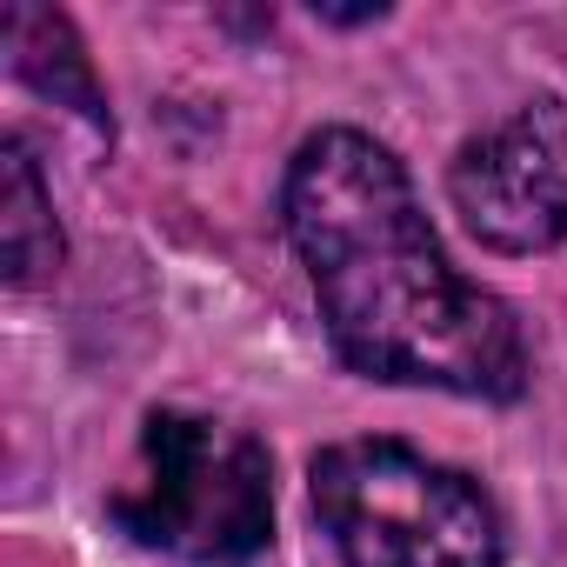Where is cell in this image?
<instances>
[{
    "instance_id": "277c9868",
    "label": "cell",
    "mask_w": 567,
    "mask_h": 567,
    "mask_svg": "<svg viewBox=\"0 0 567 567\" xmlns=\"http://www.w3.org/2000/svg\"><path fill=\"white\" fill-rule=\"evenodd\" d=\"M454 214L494 254H547L567 240V107L527 101L474 134L447 167Z\"/></svg>"
},
{
    "instance_id": "8992f818",
    "label": "cell",
    "mask_w": 567,
    "mask_h": 567,
    "mask_svg": "<svg viewBox=\"0 0 567 567\" xmlns=\"http://www.w3.org/2000/svg\"><path fill=\"white\" fill-rule=\"evenodd\" d=\"M68 260V234L54 220V200L41 187V167L21 141L0 147V274L8 288H41Z\"/></svg>"
},
{
    "instance_id": "52a82bcc",
    "label": "cell",
    "mask_w": 567,
    "mask_h": 567,
    "mask_svg": "<svg viewBox=\"0 0 567 567\" xmlns=\"http://www.w3.org/2000/svg\"><path fill=\"white\" fill-rule=\"evenodd\" d=\"M321 21H341V28H354V21H381V8H315Z\"/></svg>"
},
{
    "instance_id": "3957f363",
    "label": "cell",
    "mask_w": 567,
    "mask_h": 567,
    "mask_svg": "<svg viewBox=\"0 0 567 567\" xmlns=\"http://www.w3.org/2000/svg\"><path fill=\"white\" fill-rule=\"evenodd\" d=\"M315 514L341 567H507L487 494L388 434L315 454Z\"/></svg>"
},
{
    "instance_id": "6da1fadb",
    "label": "cell",
    "mask_w": 567,
    "mask_h": 567,
    "mask_svg": "<svg viewBox=\"0 0 567 567\" xmlns=\"http://www.w3.org/2000/svg\"><path fill=\"white\" fill-rule=\"evenodd\" d=\"M280 214L354 374L467 401L527 394V334L514 308L454 274L394 147L361 127L308 134L280 181Z\"/></svg>"
},
{
    "instance_id": "7a4b0ae2",
    "label": "cell",
    "mask_w": 567,
    "mask_h": 567,
    "mask_svg": "<svg viewBox=\"0 0 567 567\" xmlns=\"http://www.w3.org/2000/svg\"><path fill=\"white\" fill-rule=\"evenodd\" d=\"M114 527L194 567H240L274 540V467L247 427L154 408L141 467L107 501Z\"/></svg>"
},
{
    "instance_id": "5b68a950",
    "label": "cell",
    "mask_w": 567,
    "mask_h": 567,
    "mask_svg": "<svg viewBox=\"0 0 567 567\" xmlns=\"http://www.w3.org/2000/svg\"><path fill=\"white\" fill-rule=\"evenodd\" d=\"M0 34H8V68H14L34 94H48L54 107L81 114L94 134H114L101 74H94V61H87V48H81V34H74L68 14L34 8V0H14L8 21H0Z\"/></svg>"
}]
</instances>
